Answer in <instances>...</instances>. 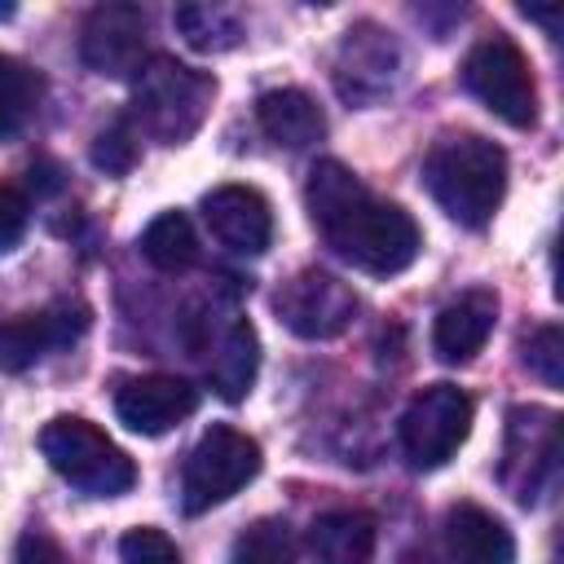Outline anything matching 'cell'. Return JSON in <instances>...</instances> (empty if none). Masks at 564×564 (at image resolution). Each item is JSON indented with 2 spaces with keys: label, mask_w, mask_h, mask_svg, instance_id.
<instances>
[{
  "label": "cell",
  "mask_w": 564,
  "mask_h": 564,
  "mask_svg": "<svg viewBox=\"0 0 564 564\" xmlns=\"http://www.w3.org/2000/svg\"><path fill=\"white\" fill-rule=\"evenodd\" d=\"M304 203H308V216H313L317 234L326 238V247L361 273L392 278V273L410 269L423 247L414 216L397 203L375 198L339 159L313 163Z\"/></svg>",
  "instance_id": "1"
},
{
  "label": "cell",
  "mask_w": 564,
  "mask_h": 564,
  "mask_svg": "<svg viewBox=\"0 0 564 564\" xmlns=\"http://www.w3.org/2000/svg\"><path fill=\"white\" fill-rule=\"evenodd\" d=\"M423 185L449 220L485 229L507 194V154L480 132H449L427 150Z\"/></svg>",
  "instance_id": "2"
},
{
  "label": "cell",
  "mask_w": 564,
  "mask_h": 564,
  "mask_svg": "<svg viewBox=\"0 0 564 564\" xmlns=\"http://www.w3.org/2000/svg\"><path fill=\"white\" fill-rule=\"evenodd\" d=\"M212 93H216L212 75L181 66L176 57H150L132 88V123L128 128L137 137L141 132L154 137L159 145H176L203 128Z\"/></svg>",
  "instance_id": "3"
},
{
  "label": "cell",
  "mask_w": 564,
  "mask_h": 564,
  "mask_svg": "<svg viewBox=\"0 0 564 564\" xmlns=\"http://www.w3.org/2000/svg\"><path fill=\"white\" fill-rule=\"evenodd\" d=\"M40 454L62 480H70L88 498H119L137 485V463L97 423L79 414L48 419L40 432Z\"/></svg>",
  "instance_id": "4"
},
{
  "label": "cell",
  "mask_w": 564,
  "mask_h": 564,
  "mask_svg": "<svg viewBox=\"0 0 564 564\" xmlns=\"http://www.w3.org/2000/svg\"><path fill=\"white\" fill-rule=\"evenodd\" d=\"M260 471V445L256 436L216 423L198 436V445L189 449L185 467H181V507L189 516L212 511L220 502H229L247 480H256Z\"/></svg>",
  "instance_id": "5"
},
{
  "label": "cell",
  "mask_w": 564,
  "mask_h": 564,
  "mask_svg": "<svg viewBox=\"0 0 564 564\" xmlns=\"http://www.w3.org/2000/svg\"><path fill=\"white\" fill-rule=\"evenodd\" d=\"M463 84L502 123H511V128H533L538 123L533 66H529V57H524V48L516 40L485 35L480 44H471V53L463 62Z\"/></svg>",
  "instance_id": "6"
},
{
  "label": "cell",
  "mask_w": 564,
  "mask_h": 564,
  "mask_svg": "<svg viewBox=\"0 0 564 564\" xmlns=\"http://www.w3.org/2000/svg\"><path fill=\"white\" fill-rule=\"evenodd\" d=\"M471 397L454 383H427L401 414V449L410 458V467L419 471H432V467H445L458 445L467 441L471 432Z\"/></svg>",
  "instance_id": "7"
},
{
  "label": "cell",
  "mask_w": 564,
  "mask_h": 564,
  "mask_svg": "<svg viewBox=\"0 0 564 564\" xmlns=\"http://www.w3.org/2000/svg\"><path fill=\"white\" fill-rule=\"evenodd\" d=\"M273 308L282 317V326L300 339H335L352 326L357 317V295L344 278L326 273V269H300L295 278L282 282V291L273 295Z\"/></svg>",
  "instance_id": "8"
},
{
  "label": "cell",
  "mask_w": 564,
  "mask_h": 564,
  "mask_svg": "<svg viewBox=\"0 0 564 564\" xmlns=\"http://www.w3.org/2000/svg\"><path fill=\"white\" fill-rule=\"evenodd\" d=\"M555 467H560V419L538 405L511 410L502 480L516 494V502H524V507L538 502L542 489L555 480Z\"/></svg>",
  "instance_id": "9"
},
{
  "label": "cell",
  "mask_w": 564,
  "mask_h": 564,
  "mask_svg": "<svg viewBox=\"0 0 564 564\" xmlns=\"http://www.w3.org/2000/svg\"><path fill=\"white\" fill-rule=\"evenodd\" d=\"M79 57L97 75L128 79L145 66V13L137 4H97L84 18Z\"/></svg>",
  "instance_id": "10"
},
{
  "label": "cell",
  "mask_w": 564,
  "mask_h": 564,
  "mask_svg": "<svg viewBox=\"0 0 564 564\" xmlns=\"http://www.w3.org/2000/svg\"><path fill=\"white\" fill-rule=\"evenodd\" d=\"M198 410V388L176 375H137L115 392V414L141 436H163Z\"/></svg>",
  "instance_id": "11"
},
{
  "label": "cell",
  "mask_w": 564,
  "mask_h": 564,
  "mask_svg": "<svg viewBox=\"0 0 564 564\" xmlns=\"http://www.w3.org/2000/svg\"><path fill=\"white\" fill-rule=\"evenodd\" d=\"M203 339H194V348L203 352L207 361V379L212 388L225 397V401H242L256 383V370H260V339H256V326L242 317V313H225L220 326L212 330V322L203 317Z\"/></svg>",
  "instance_id": "12"
},
{
  "label": "cell",
  "mask_w": 564,
  "mask_h": 564,
  "mask_svg": "<svg viewBox=\"0 0 564 564\" xmlns=\"http://www.w3.org/2000/svg\"><path fill=\"white\" fill-rule=\"evenodd\" d=\"M203 220L216 242L238 256H260L273 242V207L251 185H216L203 198Z\"/></svg>",
  "instance_id": "13"
},
{
  "label": "cell",
  "mask_w": 564,
  "mask_h": 564,
  "mask_svg": "<svg viewBox=\"0 0 564 564\" xmlns=\"http://www.w3.org/2000/svg\"><path fill=\"white\" fill-rule=\"evenodd\" d=\"M84 330H88V308L70 304V300L48 304L40 313H22V317L0 326V366L4 370H26L44 352L75 344Z\"/></svg>",
  "instance_id": "14"
},
{
  "label": "cell",
  "mask_w": 564,
  "mask_h": 564,
  "mask_svg": "<svg viewBox=\"0 0 564 564\" xmlns=\"http://www.w3.org/2000/svg\"><path fill=\"white\" fill-rule=\"evenodd\" d=\"M397 66H401V53H397L392 31H383L375 22H357V26H348V35L339 44L335 84L344 97L366 101V97H379L392 88Z\"/></svg>",
  "instance_id": "15"
},
{
  "label": "cell",
  "mask_w": 564,
  "mask_h": 564,
  "mask_svg": "<svg viewBox=\"0 0 564 564\" xmlns=\"http://www.w3.org/2000/svg\"><path fill=\"white\" fill-rule=\"evenodd\" d=\"M498 322V295L494 291H467L454 304H445L432 322V352L449 366L471 361Z\"/></svg>",
  "instance_id": "16"
},
{
  "label": "cell",
  "mask_w": 564,
  "mask_h": 564,
  "mask_svg": "<svg viewBox=\"0 0 564 564\" xmlns=\"http://www.w3.org/2000/svg\"><path fill=\"white\" fill-rule=\"evenodd\" d=\"M445 551L449 564H511L516 538L494 511L476 502H458L445 511Z\"/></svg>",
  "instance_id": "17"
},
{
  "label": "cell",
  "mask_w": 564,
  "mask_h": 564,
  "mask_svg": "<svg viewBox=\"0 0 564 564\" xmlns=\"http://www.w3.org/2000/svg\"><path fill=\"white\" fill-rule=\"evenodd\" d=\"M256 119L264 137L282 150H304L326 137V115L304 88H269L256 101Z\"/></svg>",
  "instance_id": "18"
},
{
  "label": "cell",
  "mask_w": 564,
  "mask_h": 564,
  "mask_svg": "<svg viewBox=\"0 0 564 564\" xmlns=\"http://www.w3.org/2000/svg\"><path fill=\"white\" fill-rule=\"evenodd\" d=\"M313 564H370L375 560V520L366 511H326L308 529Z\"/></svg>",
  "instance_id": "19"
},
{
  "label": "cell",
  "mask_w": 564,
  "mask_h": 564,
  "mask_svg": "<svg viewBox=\"0 0 564 564\" xmlns=\"http://www.w3.org/2000/svg\"><path fill=\"white\" fill-rule=\"evenodd\" d=\"M141 256L163 269V273H181L198 260V238H194V225L185 212H163L145 225L141 234Z\"/></svg>",
  "instance_id": "20"
},
{
  "label": "cell",
  "mask_w": 564,
  "mask_h": 564,
  "mask_svg": "<svg viewBox=\"0 0 564 564\" xmlns=\"http://www.w3.org/2000/svg\"><path fill=\"white\" fill-rule=\"evenodd\" d=\"M44 79L40 70H31L22 57L0 53V137H13L40 106Z\"/></svg>",
  "instance_id": "21"
},
{
  "label": "cell",
  "mask_w": 564,
  "mask_h": 564,
  "mask_svg": "<svg viewBox=\"0 0 564 564\" xmlns=\"http://www.w3.org/2000/svg\"><path fill=\"white\" fill-rule=\"evenodd\" d=\"M229 564H295V538L286 529V520H256L238 533L234 542V560Z\"/></svg>",
  "instance_id": "22"
},
{
  "label": "cell",
  "mask_w": 564,
  "mask_h": 564,
  "mask_svg": "<svg viewBox=\"0 0 564 564\" xmlns=\"http://www.w3.org/2000/svg\"><path fill=\"white\" fill-rule=\"evenodd\" d=\"M176 26L203 53H220V48H229L238 40V18L229 9H220V4H181L176 9Z\"/></svg>",
  "instance_id": "23"
},
{
  "label": "cell",
  "mask_w": 564,
  "mask_h": 564,
  "mask_svg": "<svg viewBox=\"0 0 564 564\" xmlns=\"http://www.w3.org/2000/svg\"><path fill=\"white\" fill-rule=\"evenodd\" d=\"M524 366L546 388H560L564 383V335H560V326H538L524 339Z\"/></svg>",
  "instance_id": "24"
},
{
  "label": "cell",
  "mask_w": 564,
  "mask_h": 564,
  "mask_svg": "<svg viewBox=\"0 0 564 564\" xmlns=\"http://www.w3.org/2000/svg\"><path fill=\"white\" fill-rule=\"evenodd\" d=\"M119 555H123V564H181L176 542L163 529H150V524L128 529L123 542H119Z\"/></svg>",
  "instance_id": "25"
},
{
  "label": "cell",
  "mask_w": 564,
  "mask_h": 564,
  "mask_svg": "<svg viewBox=\"0 0 564 564\" xmlns=\"http://www.w3.org/2000/svg\"><path fill=\"white\" fill-rule=\"evenodd\" d=\"M93 163L106 167V172H115V176H123V172L137 163V132L128 128V119L110 123V128L97 137V145H93Z\"/></svg>",
  "instance_id": "26"
},
{
  "label": "cell",
  "mask_w": 564,
  "mask_h": 564,
  "mask_svg": "<svg viewBox=\"0 0 564 564\" xmlns=\"http://www.w3.org/2000/svg\"><path fill=\"white\" fill-rule=\"evenodd\" d=\"M26 220H31L26 194H22L18 185H0V251L13 247V242L26 234Z\"/></svg>",
  "instance_id": "27"
},
{
  "label": "cell",
  "mask_w": 564,
  "mask_h": 564,
  "mask_svg": "<svg viewBox=\"0 0 564 564\" xmlns=\"http://www.w3.org/2000/svg\"><path fill=\"white\" fill-rule=\"evenodd\" d=\"M18 564H66V555H62V546H57L48 533L31 529V533H22V542H18Z\"/></svg>",
  "instance_id": "28"
},
{
  "label": "cell",
  "mask_w": 564,
  "mask_h": 564,
  "mask_svg": "<svg viewBox=\"0 0 564 564\" xmlns=\"http://www.w3.org/2000/svg\"><path fill=\"white\" fill-rule=\"evenodd\" d=\"M524 18H533V22H542L551 35L560 31V13H546V9H524Z\"/></svg>",
  "instance_id": "29"
},
{
  "label": "cell",
  "mask_w": 564,
  "mask_h": 564,
  "mask_svg": "<svg viewBox=\"0 0 564 564\" xmlns=\"http://www.w3.org/2000/svg\"><path fill=\"white\" fill-rule=\"evenodd\" d=\"M397 564H432V555H427V551H419V546H414V551H405V555H401V560H397Z\"/></svg>",
  "instance_id": "30"
},
{
  "label": "cell",
  "mask_w": 564,
  "mask_h": 564,
  "mask_svg": "<svg viewBox=\"0 0 564 564\" xmlns=\"http://www.w3.org/2000/svg\"><path fill=\"white\" fill-rule=\"evenodd\" d=\"M0 18H13V4H0Z\"/></svg>",
  "instance_id": "31"
}]
</instances>
